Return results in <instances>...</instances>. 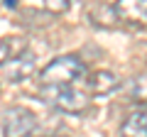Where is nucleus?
Wrapping results in <instances>:
<instances>
[{
    "instance_id": "obj_9",
    "label": "nucleus",
    "mask_w": 147,
    "mask_h": 137,
    "mask_svg": "<svg viewBox=\"0 0 147 137\" xmlns=\"http://www.w3.org/2000/svg\"><path fill=\"white\" fill-rule=\"evenodd\" d=\"M130 95H132V98H137V100H147V74L132 79V83H130Z\"/></svg>"
},
{
    "instance_id": "obj_8",
    "label": "nucleus",
    "mask_w": 147,
    "mask_h": 137,
    "mask_svg": "<svg viewBox=\"0 0 147 137\" xmlns=\"http://www.w3.org/2000/svg\"><path fill=\"white\" fill-rule=\"evenodd\" d=\"M88 17L93 20V25H100V27H113L118 22V12H115V5H113V3L93 5L88 10Z\"/></svg>"
},
{
    "instance_id": "obj_5",
    "label": "nucleus",
    "mask_w": 147,
    "mask_h": 137,
    "mask_svg": "<svg viewBox=\"0 0 147 137\" xmlns=\"http://www.w3.org/2000/svg\"><path fill=\"white\" fill-rule=\"evenodd\" d=\"M34 71V54H30V52H20L17 56H12L10 61L5 64V74H7V79L10 81H25L27 76Z\"/></svg>"
},
{
    "instance_id": "obj_13",
    "label": "nucleus",
    "mask_w": 147,
    "mask_h": 137,
    "mask_svg": "<svg viewBox=\"0 0 147 137\" xmlns=\"http://www.w3.org/2000/svg\"><path fill=\"white\" fill-rule=\"evenodd\" d=\"M49 137H66V135H49Z\"/></svg>"
},
{
    "instance_id": "obj_1",
    "label": "nucleus",
    "mask_w": 147,
    "mask_h": 137,
    "mask_svg": "<svg viewBox=\"0 0 147 137\" xmlns=\"http://www.w3.org/2000/svg\"><path fill=\"white\" fill-rule=\"evenodd\" d=\"M86 76V64L79 56H57L39 71L42 88H74L76 81Z\"/></svg>"
},
{
    "instance_id": "obj_3",
    "label": "nucleus",
    "mask_w": 147,
    "mask_h": 137,
    "mask_svg": "<svg viewBox=\"0 0 147 137\" xmlns=\"http://www.w3.org/2000/svg\"><path fill=\"white\" fill-rule=\"evenodd\" d=\"M42 93L61 113H81V110L88 108V95L84 91H76V88H42Z\"/></svg>"
},
{
    "instance_id": "obj_10",
    "label": "nucleus",
    "mask_w": 147,
    "mask_h": 137,
    "mask_svg": "<svg viewBox=\"0 0 147 137\" xmlns=\"http://www.w3.org/2000/svg\"><path fill=\"white\" fill-rule=\"evenodd\" d=\"M12 42L15 39H0V66H5L12 59Z\"/></svg>"
},
{
    "instance_id": "obj_7",
    "label": "nucleus",
    "mask_w": 147,
    "mask_h": 137,
    "mask_svg": "<svg viewBox=\"0 0 147 137\" xmlns=\"http://www.w3.org/2000/svg\"><path fill=\"white\" fill-rule=\"evenodd\" d=\"M120 135L123 137H147V105H140L123 120Z\"/></svg>"
},
{
    "instance_id": "obj_2",
    "label": "nucleus",
    "mask_w": 147,
    "mask_h": 137,
    "mask_svg": "<svg viewBox=\"0 0 147 137\" xmlns=\"http://www.w3.org/2000/svg\"><path fill=\"white\" fill-rule=\"evenodd\" d=\"M3 135L5 137H30L37 130V115L25 105H12L3 113Z\"/></svg>"
},
{
    "instance_id": "obj_4",
    "label": "nucleus",
    "mask_w": 147,
    "mask_h": 137,
    "mask_svg": "<svg viewBox=\"0 0 147 137\" xmlns=\"http://www.w3.org/2000/svg\"><path fill=\"white\" fill-rule=\"evenodd\" d=\"M113 5L118 20H125L130 25H147V0H120Z\"/></svg>"
},
{
    "instance_id": "obj_6",
    "label": "nucleus",
    "mask_w": 147,
    "mask_h": 137,
    "mask_svg": "<svg viewBox=\"0 0 147 137\" xmlns=\"http://www.w3.org/2000/svg\"><path fill=\"white\" fill-rule=\"evenodd\" d=\"M118 76L113 74V71H93V74H88L86 76V86H88V91L93 95H108V93H113V91L118 88Z\"/></svg>"
},
{
    "instance_id": "obj_12",
    "label": "nucleus",
    "mask_w": 147,
    "mask_h": 137,
    "mask_svg": "<svg viewBox=\"0 0 147 137\" xmlns=\"http://www.w3.org/2000/svg\"><path fill=\"white\" fill-rule=\"evenodd\" d=\"M5 7H10V10H12V7H17V3H15V0H5Z\"/></svg>"
},
{
    "instance_id": "obj_11",
    "label": "nucleus",
    "mask_w": 147,
    "mask_h": 137,
    "mask_svg": "<svg viewBox=\"0 0 147 137\" xmlns=\"http://www.w3.org/2000/svg\"><path fill=\"white\" fill-rule=\"evenodd\" d=\"M42 7L49 12H64V10H69V0H47Z\"/></svg>"
}]
</instances>
